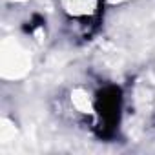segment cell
<instances>
[{
    "label": "cell",
    "mask_w": 155,
    "mask_h": 155,
    "mask_svg": "<svg viewBox=\"0 0 155 155\" xmlns=\"http://www.w3.org/2000/svg\"><path fill=\"white\" fill-rule=\"evenodd\" d=\"M62 8L75 20H90L99 13L101 0H62Z\"/></svg>",
    "instance_id": "obj_1"
}]
</instances>
